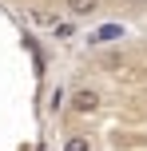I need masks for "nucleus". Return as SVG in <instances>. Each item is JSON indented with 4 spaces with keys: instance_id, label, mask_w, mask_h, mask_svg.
<instances>
[{
    "instance_id": "nucleus-2",
    "label": "nucleus",
    "mask_w": 147,
    "mask_h": 151,
    "mask_svg": "<svg viewBox=\"0 0 147 151\" xmlns=\"http://www.w3.org/2000/svg\"><path fill=\"white\" fill-rule=\"evenodd\" d=\"M64 8L72 16H92V12H100V0H64Z\"/></svg>"
},
{
    "instance_id": "nucleus-4",
    "label": "nucleus",
    "mask_w": 147,
    "mask_h": 151,
    "mask_svg": "<svg viewBox=\"0 0 147 151\" xmlns=\"http://www.w3.org/2000/svg\"><path fill=\"white\" fill-rule=\"evenodd\" d=\"M127 8H147V0H123Z\"/></svg>"
},
{
    "instance_id": "nucleus-3",
    "label": "nucleus",
    "mask_w": 147,
    "mask_h": 151,
    "mask_svg": "<svg viewBox=\"0 0 147 151\" xmlns=\"http://www.w3.org/2000/svg\"><path fill=\"white\" fill-rule=\"evenodd\" d=\"M64 151H92V143H87V135H72L64 143Z\"/></svg>"
},
{
    "instance_id": "nucleus-1",
    "label": "nucleus",
    "mask_w": 147,
    "mask_h": 151,
    "mask_svg": "<svg viewBox=\"0 0 147 151\" xmlns=\"http://www.w3.org/2000/svg\"><path fill=\"white\" fill-rule=\"evenodd\" d=\"M72 111H80V115L100 111V91H95V88H80V91H72Z\"/></svg>"
}]
</instances>
